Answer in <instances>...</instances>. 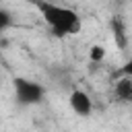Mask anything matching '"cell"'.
Listing matches in <instances>:
<instances>
[{
	"label": "cell",
	"mask_w": 132,
	"mask_h": 132,
	"mask_svg": "<svg viewBox=\"0 0 132 132\" xmlns=\"http://www.w3.org/2000/svg\"><path fill=\"white\" fill-rule=\"evenodd\" d=\"M39 16L43 19V23L50 27V31L56 37H68V35H76L82 27L80 16L76 10L62 6V4H54L50 0H37L35 2Z\"/></svg>",
	"instance_id": "6da1fadb"
},
{
	"label": "cell",
	"mask_w": 132,
	"mask_h": 132,
	"mask_svg": "<svg viewBox=\"0 0 132 132\" xmlns=\"http://www.w3.org/2000/svg\"><path fill=\"white\" fill-rule=\"evenodd\" d=\"M14 91H16L19 103H23V105L39 103L43 99V87H39L33 80H27V78H16L14 80Z\"/></svg>",
	"instance_id": "7a4b0ae2"
},
{
	"label": "cell",
	"mask_w": 132,
	"mask_h": 132,
	"mask_svg": "<svg viewBox=\"0 0 132 132\" xmlns=\"http://www.w3.org/2000/svg\"><path fill=\"white\" fill-rule=\"evenodd\" d=\"M68 103H70V109H72L76 116L87 118V116H91V111H93V101H91V97H89L85 91H80V89H76V91L70 93Z\"/></svg>",
	"instance_id": "3957f363"
},
{
	"label": "cell",
	"mask_w": 132,
	"mask_h": 132,
	"mask_svg": "<svg viewBox=\"0 0 132 132\" xmlns=\"http://www.w3.org/2000/svg\"><path fill=\"white\" fill-rule=\"evenodd\" d=\"M116 97L120 101H132V78L130 76H122L120 80H116Z\"/></svg>",
	"instance_id": "277c9868"
},
{
	"label": "cell",
	"mask_w": 132,
	"mask_h": 132,
	"mask_svg": "<svg viewBox=\"0 0 132 132\" xmlns=\"http://www.w3.org/2000/svg\"><path fill=\"white\" fill-rule=\"evenodd\" d=\"M111 31H113L116 43H118L120 47H126L128 39H126V33H124V23H122L120 19H113V21H111Z\"/></svg>",
	"instance_id": "5b68a950"
},
{
	"label": "cell",
	"mask_w": 132,
	"mask_h": 132,
	"mask_svg": "<svg viewBox=\"0 0 132 132\" xmlns=\"http://www.w3.org/2000/svg\"><path fill=\"white\" fill-rule=\"evenodd\" d=\"M105 54H107V50H105L103 45L95 43V45H91V50H89V60L95 62V64H99V62L105 60Z\"/></svg>",
	"instance_id": "8992f818"
},
{
	"label": "cell",
	"mask_w": 132,
	"mask_h": 132,
	"mask_svg": "<svg viewBox=\"0 0 132 132\" xmlns=\"http://www.w3.org/2000/svg\"><path fill=\"white\" fill-rule=\"evenodd\" d=\"M0 16H2V19H0V29L4 31V29L10 25V19H8V12H6V10H2V12H0Z\"/></svg>",
	"instance_id": "52a82bcc"
},
{
	"label": "cell",
	"mask_w": 132,
	"mask_h": 132,
	"mask_svg": "<svg viewBox=\"0 0 132 132\" xmlns=\"http://www.w3.org/2000/svg\"><path fill=\"white\" fill-rule=\"evenodd\" d=\"M122 72H124L126 76H130V78H132V56L126 60V64H124V68H122Z\"/></svg>",
	"instance_id": "ba28073f"
}]
</instances>
